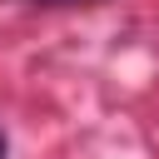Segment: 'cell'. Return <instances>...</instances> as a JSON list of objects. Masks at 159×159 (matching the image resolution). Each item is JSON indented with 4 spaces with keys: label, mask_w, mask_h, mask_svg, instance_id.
Returning <instances> with one entry per match:
<instances>
[{
    "label": "cell",
    "mask_w": 159,
    "mask_h": 159,
    "mask_svg": "<svg viewBox=\"0 0 159 159\" xmlns=\"http://www.w3.org/2000/svg\"><path fill=\"white\" fill-rule=\"evenodd\" d=\"M0 159H5V134H0Z\"/></svg>",
    "instance_id": "obj_1"
}]
</instances>
